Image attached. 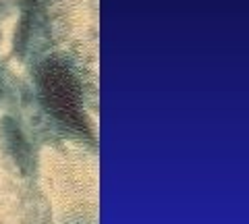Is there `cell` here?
I'll return each mask as SVG.
<instances>
[{
    "label": "cell",
    "instance_id": "obj_1",
    "mask_svg": "<svg viewBox=\"0 0 249 224\" xmlns=\"http://www.w3.org/2000/svg\"><path fill=\"white\" fill-rule=\"evenodd\" d=\"M37 83L44 104L54 117L81 133H88V122L81 110L79 83L71 69L60 60H46L37 71Z\"/></svg>",
    "mask_w": 249,
    "mask_h": 224
}]
</instances>
